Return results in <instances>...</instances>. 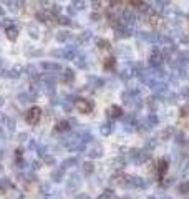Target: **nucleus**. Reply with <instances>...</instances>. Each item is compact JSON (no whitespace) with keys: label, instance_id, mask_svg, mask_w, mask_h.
Here are the masks:
<instances>
[{"label":"nucleus","instance_id":"f257e3e1","mask_svg":"<svg viewBox=\"0 0 189 199\" xmlns=\"http://www.w3.org/2000/svg\"><path fill=\"white\" fill-rule=\"evenodd\" d=\"M40 118H42V110L37 108V106L30 108L28 113H27V121H28L30 124H37L38 121H40Z\"/></svg>","mask_w":189,"mask_h":199},{"label":"nucleus","instance_id":"6e6552de","mask_svg":"<svg viewBox=\"0 0 189 199\" xmlns=\"http://www.w3.org/2000/svg\"><path fill=\"white\" fill-rule=\"evenodd\" d=\"M131 4V7H141V4H143V0H128Z\"/></svg>","mask_w":189,"mask_h":199},{"label":"nucleus","instance_id":"1a4fd4ad","mask_svg":"<svg viewBox=\"0 0 189 199\" xmlns=\"http://www.w3.org/2000/svg\"><path fill=\"white\" fill-rule=\"evenodd\" d=\"M98 45H100V48H103V50H106V48H109V43L106 42V40H100V43H98Z\"/></svg>","mask_w":189,"mask_h":199},{"label":"nucleus","instance_id":"423d86ee","mask_svg":"<svg viewBox=\"0 0 189 199\" xmlns=\"http://www.w3.org/2000/svg\"><path fill=\"white\" fill-rule=\"evenodd\" d=\"M7 37H9L10 40H15V38H17V30H15V28L7 30Z\"/></svg>","mask_w":189,"mask_h":199},{"label":"nucleus","instance_id":"f03ea898","mask_svg":"<svg viewBox=\"0 0 189 199\" xmlns=\"http://www.w3.org/2000/svg\"><path fill=\"white\" fill-rule=\"evenodd\" d=\"M75 108L80 111V113H85V114L91 111V105H90L86 100H76V101H75Z\"/></svg>","mask_w":189,"mask_h":199},{"label":"nucleus","instance_id":"20e7f679","mask_svg":"<svg viewBox=\"0 0 189 199\" xmlns=\"http://www.w3.org/2000/svg\"><path fill=\"white\" fill-rule=\"evenodd\" d=\"M121 113H123V110L119 108V106H111V108H109V114H111V116H114V118H119V116H121Z\"/></svg>","mask_w":189,"mask_h":199},{"label":"nucleus","instance_id":"9d476101","mask_svg":"<svg viewBox=\"0 0 189 199\" xmlns=\"http://www.w3.org/2000/svg\"><path fill=\"white\" fill-rule=\"evenodd\" d=\"M72 76H73V73L70 72V70H68V72H67V75H65V80H67V81H70V80H72Z\"/></svg>","mask_w":189,"mask_h":199},{"label":"nucleus","instance_id":"0eeeda50","mask_svg":"<svg viewBox=\"0 0 189 199\" xmlns=\"http://www.w3.org/2000/svg\"><path fill=\"white\" fill-rule=\"evenodd\" d=\"M113 67H114V60H113V58H106V62H105V68H106V70H111Z\"/></svg>","mask_w":189,"mask_h":199},{"label":"nucleus","instance_id":"39448f33","mask_svg":"<svg viewBox=\"0 0 189 199\" xmlns=\"http://www.w3.org/2000/svg\"><path fill=\"white\" fill-rule=\"evenodd\" d=\"M68 130V121H58L56 123V131H65Z\"/></svg>","mask_w":189,"mask_h":199},{"label":"nucleus","instance_id":"7ed1b4c3","mask_svg":"<svg viewBox=\"0 0 189 199\" xmlns=\"http://www.w3.org/2000/svg\"><path fill=\"white\" fill-rule=\"evenodd\" d=\"M166 169H168V163L164 161V159H161L159 164H158V174H159V178H164V173H166Z\"/></svg>","mask_w":189,"mask_h":199}]
</instances>
